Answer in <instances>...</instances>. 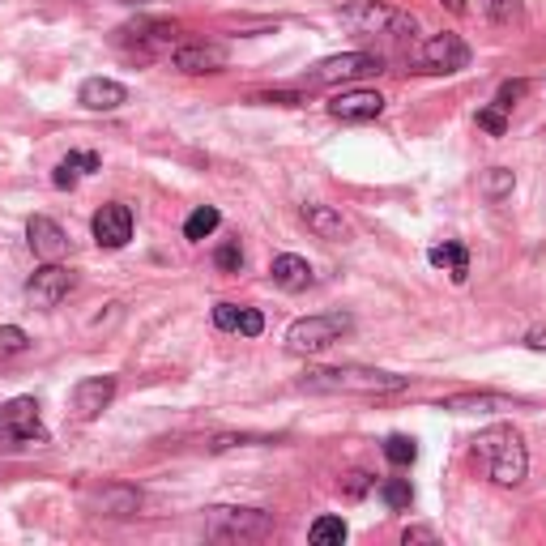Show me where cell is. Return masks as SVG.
<instances>
[{"label":"cell","mask_w":546,"mask_h":546,"mask_svg":"<svg viewBox=\"0 0 546 546\" xmlns=\"http://www.w3.org/2000/svg\"><path fill=\"white\" fill-rule=\"evenodd\" d=\"M478 124H483V128H487V133H491V137H504V133H508V116H504V107H500V103H495V107H483V111H478Z\"/></svg>","instance_id":"cell-29"},{"label":"cell","mask_w":546,"mask_h":546,"mask_svg":"<svg viewBox=\"0 0 546 546\" xmlns=\"http://www.w3.org/2000/svg\"><path fill=\"white\" fill-rule=\"evenodd\" d=\"M525 346L529 350H546V329H529L525 333Z\"/></svg>","instance_id":"cell-37"},{"label":"cell","mask_w":546,"mask_h":546,"mask_svg":"<svg viewBox=\"0 0 546 546\" xmlns=\"http://www.w3.org/2000/svg\"><path fill=\"white\" fill-rule=\"evenodd\" d=\"M235 333H244V337H261L265 333V316L256 312V308H244L239 312V329Z\"/></svg>","instance_id":"cell-31"},{"label":"cell","mask_w":546,"mask_h":546,"mask_svg":"<svg viewBox=\"0 0 546 546\" xmlns=\"http://www.w3.org/2000/svg\"><path fill=\"white\" fill-rule=\"evenodd\" d=\"M269 278H273V286H282V291H308L312 265L303 261V256H295V252H282V256H273Z\"/></svg>","instance_id":"cell-16"},{"label":"cell","mask_w":546,"mask_h":546,"mask_svg":"<svg viewBox=\"0 0 546 546\" xmlns=\"http://www.w3.org/2000/svg\"><path fill=\"white\" fill-rule=\"evenodd\" d=\"M380 500L384 504H389V508H410V500H414V491H410V483H406V478H389V483H384L380 487Z\"/></svg>","instance_id":"cell-25"},{"label":"cell","mask_w":546,"mask_h":546,"mask_svg":"<svg viewBox=\"0 0 546 546\" xmlns=\"http://www.w3.org/2000/svg\"><path fill=\"white\" fill-rule=\"evenodd\" d=\"M26 239H30V252H35L39 261H60V256L69 252V235L43 214H35L26 222Z\"/></svg>","instance_id":"cell-13"},{"label":"cell","mask_w":546,"mask_h":546,"mask_svg":"<svg viewBox=\"0 0 546 546\" xmlns=\"http://www.w3.org/2000/svg\"><path fill=\"white\" fill-rule=\"evenodd\" d=\"M64 163H69L77 175H82V171H99V167H103V158H99V154H69Z\"/></svg>","instance_id":"cell-34"},{"label":"cell","mask_w":546,"mask_h":546,"mask_svg":"<svg viewBox=\"0 0 546 546\" xmlns=\"http://www.w3.org/2000/svg\"><path fill=\"white\" fill-rule=\"evenodd\" d=\"M252 103H273V107H303L308 99L295 90H269V94H252Z\"/></svg>","instance_id":"cell-30"},{"label":"cell","mask_w":546,"mask_h":546,"mask_svg":"<svg viewBox=\"0 0 546 546\" xmlns=\"http://www.w3.org/2000/svg\"><path fill=\"white\" fill-rule=\"evenodd\" d=\"M308 538H312V546H342L346 542V521L342 517H320Z\"/></svg>","instance_id":"cell-21"},{"label":"cell","mask_w":546,"mask_h":546,"mask_svg":"<svg viewBox=\"0 0 546 546\" xmlns=\"http://www.w3.org/2000/svg\"><path fill=\"white\" fill-rule=\"evenodd\" d=\"M171 60H175V69H180V73H218V69H227V47H218V43H184Z\"/></svg>","instance_id":"cell-14"},{"label":"cell","mask_w":546,"mask_h":546,"mask_svg":"<svg viewBox=\"0 0 546 546\" xmlns=\"http://www.w3.org/2000/svg\"><path fill=\"white\" fill-rule=\"evenodd\" d=\"M444 9H453V13H465V0H440Z\"/></svg>","instance_id":"cell-38"},{"label":"cell","mask_w":546,"mask_h":546,"mask_svg":"<svg viewBox=\"0 0 546 546\" xmlns=\"http://www.w3.org/2000/svg\"><path fill=\"white\" fill-rule=\"evenodd\" d=\"M239 312H244V308H239V303H218V308H214V325L218 329H239Z\"/></svg>","instance_id":"cell-32"},{"label":"cell","mask_w":546,"mask_h":546,"mask_svg":"<svg viewBox=\"0 0 546 546\" xmlns=\"http://www.w3.org/2000/svg\"><path fill=\"white\" fill-rule=\"evenodd\" d=\"M512 184H517V175H512L508 167H491V171L483 175V197H487V201H504L508 192H512Z\"/></svg>","instance_id":"cell-23"},{"label":"cell","mask_w":546,"mask_h":546,"mask_svg":"<svg viewBox=\"0 0 546 546\" xmlns=\"http://www.w3.org/2000/svg\"><path fill=\"white\" fill-rule=\"evenodd\" d=\"M423 64L431 73H461L470 69V43L453 30H444V35H431L423 43Z\"/></svg>","instance_id":"cell-8"},{"label":"cell","mask_w":546,"mask_h":546,"mask_svg":"<svg viewBox=\"0 0 546 546\" xmlns=\"http://www.w3.org/2000/svg\"><path fill=\"white\" fill-rule=\"evenodd\" d=\"M384 73V60L372 52H342L320 60L316 69L303 73V86H342V82H363V77Z\"/></svg>","instance_id":"cell-6"},{"label":"cell","mask_w":546,"mask_h":546,"mask_svg":"<svg viewBox=\"0 0 546 546\" xmlns=\"http://www.w3.org/2000/svg\"><path fill=\"white\" fill-rule=\"evenodd\" d=\"M77 99L90 111H116L128 103V90L120 82H111V77H90V82H82V90H77Z\"/></svg>","instance_id":"cell-15"},{"label":"cell","mask_w":546,"mask_h":546,"mask_svg":"<svg viewBox=\"0 0 546 546\" xmlns=\"http://www.w3.org/2000/svg\"><path fill=\"white\" fill-rule=\"evenodd\" d=\"M90 231H94V239H99V248H124L128 239H133V210L120 205V201H111L94 214Z\"/></svg>","instance_id":"cell-10"},{"label":"cell","mask_w":546,"mask_h":546,"mask_svg":"<svg viewBox=\"0 0 546 546\" xmlns=\"http://www.w3.org/2000/svg\"><path fill=\"white\" fill-rule=\"evenodd\" d=\"M384 457H389L393 465H410L414 457H419V444H414L410 436H389L384 440Z\"/></svg>","instance_id":"cell-24"},{"label":"cell","mask_w":546,"mask_h":546,"mask_svg":"<svg viewBox=\"0 0 546 546\" xmlns=\"http://www.w3.org/2000/svg\"><path fill=\"white\" fill-rule=\"evenodd\" d=\"M30 346V337L18 325H0V355H22Z\"/></svg>","instance_id":"cell-28"},{"label":"cell","mask_w":546,"mask_h":546,"mask_svg":"<svg viewBox=\"0 0 546 546\" xmlns=\"http://www.w3.org/2000/svg\"><path fill=\"white\" fill-rule=\"evenodd\" d=\"M512 401L500 393H457V397H444L440 410H453V414H491V410H508Z\"/></svg>","instance_id":"cell-18"},{"label":"cell","mask_w":546,"mask_h":546,"mask_svg":"<svg viewBox=\"0 0 546 546\" xmlns=\"http://www.w3.org/2000/svg\"><path fill=\"white\" fill-rule=\"evenodd\" d=\"M342 333H350V316L329 312V316H303L286 329V350L291 355H320L333 342H342Z\"/></svg>","instance_id":"cell-5"},{"label":"cell","mask_w":546,"mask_h":546,"mask_svg":"<svg viewBox=\"0 0 546 546\" xmlns=\"http://www.w3.org/2000/svg\"><path fill=\"white\" fill-rule=\"evenodd\" d=\"M111 397H116V376H86V380H77V389H73V410H77V419H99V414L111 406Z\"/></svg>","instance_id":"cell-11"},{"label":"cell","mask_w":546,"mask_h":546,"mask_svg":"<svg viewBox=\"0 0 546 546\" xmlns=\"http://www.w3.org/2000/svg\"><path fill=\"white\" fill-rule=\"evenodd\" d=\"M218 222H222V214L214 210V205H201V210H192V214H188V222H184V239H192V244H201L205 235H214V231H218Z\"/></svg>","instance_id":"cell-20"},{"label":"cell","mask_w":546,"mask_h":546,"mask_svg":"<svg viewBox=\"0 0 546 546\" xmlns=\"http://www.w3.org/2000/svg\"><path fill=\"white\" fill-rule=\"evenodd\" d=\"M205 534L222 542H261L273 534V517L261 508H210L205 512Z\"/></svg>","instance_id":"cell-3"},{"label":"cell","mask_w":546,"mask_h":546,"mask_svg":"<svg viewBox=\"0 0 546 546\" xmlns=\"http://www.w3.org/2000/svg\"><path fill=\"white\" fill-rule=\"evenodd\" d=\"M427 261L453 273V282H465V278H470V252H465L461 244H436V248L427 252Z\"/></svg>","instance_id":"cell-19"},{"label":"cell","mask_w":546,"mask_h":546,"mask_svg":"<svg viewBox=\"0 0 546 546\" xmlns=\"http://www.w3.org/2000/svg\"><path fill=\"white\" fill-rule=\"evenodd\" d=\"M525 94H529V82H504L500 86V99H495V103H500L504 111H512V103L525 99Z\"/></svg>","instance_id":"cell-33"},{"label":"cell","mask_w":546,"mask_h":546,"mask_svg":"<svg viewBox=\"0 0 546 546\" xmlns=\"http://www.w3.org/2000/svg\"><path fill=\"white\" fill-rule=\"evenodd\" d=\"M401 542H436V529H427V525H410L406 529V534H401Z\"/></svg>","instance_id":"cell-36"},{"label":"cell","mask_w":546,"mask_h":546,"mask_svg":"<svg viewBox=\"0 0 546 546\" xmlns=\"http://www.w3.org/2000/svg\"><path fill=\"white\" fill-rule=\"evenodd\" d=\"M410 384V376L397 372H376V367H316L299 380L303 393H359V397H384L401 393Z\"/></svg>","instance_id":"cell-2"},{"label":"cell","mask_w":546,"mask_h":546,"mask_svg":"<svg viewBox=\"0 0 546 546\" xmlns=\"http://www.w3.org/2000/svg\"><path fill=\"white\" fill-rule=\"evenodd\" d=\"M124 5H133V0H124Z\"/></svg>","instance_id":"cell-39"},{"label":"cell","mask_w":546,"mask_h":546,"mask_svg":"<svg viewBox=\"0 0 546 546\" xmlns=\"http://www.w3.org/2000/svg\"><path fill=\"white\" fill-rule=\"evenodd\" d=\"M367 487H372V478H367L363 470H355V474H346V495H350V500H359V495H363Z\"/></svg>","instance_id":"cell-35"},{"label":"cell","mask_w":546,"mask_h":546,"mask_svg":"<svg viewBox=\"0 0 546 546\" xmlns=\"http://www.w3.org/2000/svg\"><path fill=\"white\" fill-rule=\"evenodd\" d=\"M487 13L495 26H512L521 18V0H487Z\"/></svg>","instance_id":"cell-27"},{"label":"cell","mask_w":546,"mask_h":546,"mask_svg":"<svg viewBox=\"0 0 546 546\" xmlns=\"http://www.w3.org/2000/svg\"><path fill=\"white\" fill-rule=\"evenodd\" d=\"M384 111V99L376 90H342L337 99H329V116L333 120H346V124H363V120H376Z\"/></svg>","instance_id":"cell-12"},{"label":"cell","mask_w":546,"mask_h":546,"mask_svg":"<svg viewBox=\"0 0 546 546\" xmlns=\"http://www.w3.org/2000/svg\"><path fill=\"white\" fill-rule=\"evenodd\" d=\"M0 436L13 444H43L47 427L39 419V401L35 397H13L0 406Z\"/></svg>","instance_id":"cell-7"},{"label":"cell","mask_w":546,"mask_h":546,"mask_svg":"<svg viewBox=\"0 0 546 546\" xmlns=\"http://www.w3.org/2000/svg\"><path fill=\"white\" fill-rule=\"evenodd\" d=\"M474 457L487 465L491 483L495 487H521L525 474H529V453H525V440L512 423H495L487 431L474 436Z\"/></svg>","instance_id":"cell-1"},{"label":"cell","mask_w":546,"mask_h":546,"mask_svg":"<svg viewBox=\"0 0 546 546\" xmlns=\"http://www.w3.org/2000/svg\"><path fill=\"white\" fill-rule=\"evenodd\" d=\"M214 265L222 273H239V269H244V248H239V239H231V244H222L214 252Z\"/></svg>","instance_id":"cell-26"},{"label":"cell","mask_w":546,"mask_h":546,"mask_svg":"<svg viewBox=\"0 0 546 546\" xmlns=\"http://www.w3.org/2000/svg\"><path fill=\"white\" fill-rule=\"evenodd\" d=\"M73 291V273L60 261H47L43 269H35V278L26 282V299L35 308H60V299Z\"/></svg>","instance_id":"cell-9"},{"label":"cell","mask_w":546,"mask_h":546,"mask_svg":"<svg viewBox=\"0 0 546 546\" xmlns=\"http://www.w3.org/2000/svg\"><path fill=\"white\" fill-rule=\"evenodd\" d=\"M303 222H308V231H316L320 239H346L350 227H346V218L333 210V205H303Z\"/></svg>","instance_id":"cell-17"},{"label":"cell","mask_w":546,"mask_h":546,"mask_svg":"<svg viewBox=\"0 0 546 546\" xmlns=\"http://www.w3.org/2000/svg\"><path fill=\"white\" fill-rule=\"evenodd\" d=\"M103 508L111 512V517H128V512L141 508V495L128 491V487H111V491H103Z\"/></svg>","instance_id":"cell-22"},{"label":"cell","mask_w":546,"mask_h":546,"mask_svg":"<svg viewBox=\"0 0 546 546\" xmlns=\"http://www.w3.org/2000/svg\"><path fill=\"white\" fill-rule=\"evenodd\" d=\"M342 22L359 35H414L419 30L410 13H397L380 0H350V5H342Z\"/></svg>","instance_id":"cell-4"}]
</instances>
